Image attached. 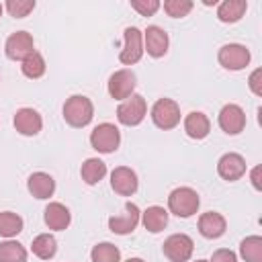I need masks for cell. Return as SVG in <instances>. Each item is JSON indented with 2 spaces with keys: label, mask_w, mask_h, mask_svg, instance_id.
I'll use <instances>...</instances> for the list:
<instances>
[{
  "label": "cell",
  "mask_w": 262,
  "mask_h": 262,
  "mask_svg": "<svg viewBox=\"0 0 262 262\" xmlns=\"http://www.w3.org/2000/svg\"><path fill=\"white\" fill-rule=\"evenodd\" d=\"M94 117L92 100L84 94H74L63 104V119L72 127H86Z\"/></svg>",
  "instance_id": "1"
},
{
  "label": "cell",
  "mask_w": 262,
  "mask_h": 262,
  "mask_svg": "<svg viewBox=\"0 0 262 262\" xmlns=\"http://www.w3.org/2000/svg\"><path fill=\"white\" fill-rule=\"evenodd\" d=\"M199 205H201V199H199L196 190L190 188V186L174 188L170 192V196H168V209L176 217H190V215H194L199 211Z\"/></svg>",
  "instance_id": "2"
},
{
  "label": "cell",
  "mask_w": 262,
  "mask_h": 262,
  "mask_svg": "<svg viewBox=\"0 0 262 262\" xmlns=\"http://www.w3.org/2000/svg\"><path fill=\"white\" fill-rule=\"evenodd\" d=\"M145 113H147V104H145V98L141 94H131L129 98H125L119 108H117V119L119 123L127 125V127H135L139 125L143 119H145Z\"/></svg>",
  "instance_id": "3"
},
{
  "label": "cell",
  "mask_w": 262,
  "mask_h": 262,
  "mask_svg": "<svg viewBox=\"0 0 262 262\" xmlns=\"http://www.w3.org/2000/svg\"><path fill=\"white\" fill-rule=\"evenodd\" d=\"M151 121L156 127L168 131L180 123V106L172 98H160L151 106Z\"/></svg>",
  "instance_id": "4"
},
{
  "label": "cell",
  "mask_w": 262,
  "mask_h": 262,
  "mask_svg": "<svg viewBox=\"0 0 262 262\" xmlns=\"http://www.w3.org/2000/svg\"><path fill=\"white\" fill-rule=\"evenodd\" d=\"M121 143V133L113 123H100L90 133V145L100 154H113Z\"/></svg>",
  "instance_id": "5"
},
{
  "label": "cell",
  "mask_w": 262,
  "mask_h": 262,
  "mask_svg": "<svg viewBox=\"0 0 262 262\" xmlns=\"http://www.w3.org/2000/svg\"><path fill=\"white\" fill-rule=\"evenodd\" d=\"M162 250H164V256H166L170 262H186V260H190V256H192L194 242H192L186 233H174V235H170V237L164 242Z\"/></svg>",
  "instance_id": "6"
},
{
  "label": "cell",
  "mask_w": 262,
  "mask_h": 262,
  "mask_svg": "<svg viewBox=\"0 0 262 262\" xmlns=\"http://www.w3.org/2000/svg\"><path fill=\"white\" fill-rule=\"evenodd\" d=\"M123 33H125V45L119 53V61L125 66H133L143 55V35L137 27H127Z\"/></svg>",
  "instance_id": "7"
},
{
  "label": "cell",
  "mask_w": 262,
  "mask_h": 262,
  "mask_svg": "<svg viewBox=\"0 0 262 262\" xmlns=\"http://www.w3.org/2000/svg\"><path fill=\"white\" fill-rule=\"evenodd\" d=\"M217 59L225 70L235 72V70H244L250 63V51L239 43H227L219 49Z\"/></svg>",
  "instance_id": "8"
},
{
  "label": "cell",
  "mask_w": 262,
  "mask_h": 262,
  "mask_svg": "<svg viewBox=\"0 0 262 262\" xmlns=\"http://www.w3.org/2000/svg\"><path fill=\"white\" fill-rule=\"evenodd\" d=\"M4 51H6V57H8V59L23 61L27 55H31V53L35 51V43H33L31 33H27V31H16V33H12V35L6 39Z\"/></svg>",
  "instance_id": "9"
},
{
  "label": "cell",
  "mask_w": 262,
  "mask_h": 262,
  "mask_svg": "<svg viewBox=\"0 0 262 262\" xmlns=\"http://www.w3.org/2000/svg\"><path fill=\"white\" fill-rule=\"evenodd\" d=\"M135 84H137V78L131 70H117L108 78V94L115 100H125L133 94Z\"/></svg>",
  "instance_id": "10"
},
{
  "label": "cell",
  "mask_w": 262,
  "mask_h": 262,
  "mask_svg": "<svg viewBox=\"0 0 262 262\" xmlns=\"http://www.w3.org/2000/svg\"><path fill=\"white\" fill-rule=\"evenodd\" d=\"M139 219H141L139 207H137L135 203H127L123 215H115V217L108 219V229H111L113 233L127 235V233H131V231L139 225Z\"/></svg>",
  "instance_id": "11"
},
{
  "label": "cell",
  "mask_w": 262,
  "mask_h": 262,
  "mask_svg": "<svg viewBox=\"0 0 262 262\" xmlns=\"http://www.w3.org/2000/svg\"><path fill=\"white\" fill-rule=\"evenodd\" d=\"M217 174L227 182H235L246 174V160L233 151L223 154L217 162Z\"/></svg>",
  "instance_id": "12"
},
{
  "label": "cell",
  "mask_w": 262,
  "mask_h": 262,
  "mask_svg": "<svg viewBox=\"0 0 262 262\" xmlns=\"http://www.w3.org/2000/svg\"><path fill=\"white\" fill-rule=\"evenodd\" d=\"M111 186L117 194L121 196H131L137 186H139V180H137V174L127 168V166H119L111 172Z\"/></svg>",
  "instance_id": "13"
},
{
  "label": "cell",
  "mask_w": 262,
  "mask_h": 262,
  "mask_svg": "<svg viewBox=\"0 0 262 262\" xmlns=\"http://www.w3.org/2000/svg\"><path fill=\"white\" fill-rule=\"evenodd\" d=\"M219 127L227 135H237L246 127V113L237 104H225L219 113Z\"/></svg>",
  "instance_id": "14"
},
{
  "label": "cell",
  "mask_w": 262,
  "mask_h": 262,
  "mask_svg": "<svg viewBox=\"0 0 262 262\" xmlns=\"http://www.w3.org/2000/svg\"><path fill=\"white\" fill-rule=\"evenodd\" d=\"M43 127V119L41 115L35 111V108H18L16 115H14V129L20 133V135H27V137H33L41 131Z\"/></svg>",
  "instance_id": "15"
},
{
  "label": "cell",
  "mask_w": 262,
  "mask_h": 262,
  "mask_svg": "<svg viewBox=\"0 0 262 262\" xmlns=\"http://www.w3.org/2000/svg\"><path fill=\"white\" fill-rule=\"evenodd\" d=\"M227 229V221L221 213L217 211H207L199 217V231L203 237L207 239H215V237H221Z\"/></svg>",
  "instance_id": "16"
},
{
  "label": "cell",
  "mask_w": 262,
  "mask_h": 262,
  "mask_svg": "<svg viewBox=\"0 0 262 262\" xmlns=\"http://www.w3.org/2000/svg\"><path fill=\"white\" fill-rule=\"evenodd\" d=\"M143 39H145L143 51H147L151 57H162V55H166V51H168V33H166L162 27L149 25V27L145 29Z\"/></svg>",
  "instance_id": "17"
},
{
  "label": "cell",
  "mask_w": 262,
  "mask_h": 262,
  "mask_svg": "<svg viewBox=\"0 0 262 262\" xmlns=\"http://www.w3.org/2000/svg\"><path fill=\"white\" fill-rule=\"evenodd\" d=\"M27 188L35 199H49L55 192V180L47 172H33L27 180Z\"/></svg>",
  "instance_id": "18"
},
{
  "label": "cell",
  "mask_w": 262,
  "mask_h": 262,
  "mask_svg": "<svg viewBox=\"0 0 262 262\" xmlns=\"http://www.w3.org/2000/svg\"><path fill=\"white\" fill-rule=\"evenodd\" d=\"M43 219H45V225L53 231H63L70 221H72V215H70V209L61 203H49L45 207V213H43Z\"/></svg>",
  "instance_id": "19"
},
{
  "label": "cell",
  "mask_w": 262,
  "mask_h": 262,
  "mask_svg": "<svg viewBox=\"0 0 262 262\" xmlns=\"http://www.w3.org/2000/svg\"><path fill=\"white\" fill-rule=\"evenodd\" d=\"M184 131L190 139H205L211 131V121L205 113L201 111H192L186 115L184 119Z\"/></svg>",
  "instance_id": "20"
},
{
  "label": "cell",
  "mask_w": 262,
  "mask_h": 262,
  "mask_svg": "<svg viewBox=\"0 0 262 262\" xmlns=\"http://www.w3.org/2000/svg\"><path fill=\"white\" fill-rule=\"evenodd\" d=\"M141 221H143V225H145L147 231L160 233V231L168 225V211H166L164 207L151 205V207H147V209L141 213Z\"/></svg>",
  "instance_id": "21"
},
{
  "label": "cell",
  "mask_w": 262,
  "mask_h": 262,
  "mask_svg": "<svg viewBox=\"0 0 262 262\" xmlns=\"http://www.w3.org/2000/svg\"><path fill=\"white\" fill-rule=\"evenodd\" d=\"M246 10H248L246 0H223L217 8V18L221 23H237Z\"/></svg>",
  "instance_id": "22"
},
{
  "label": "cell",
  "mask_w": 262,
  "mask_h": 262,
  "mask_svg": "<svg viewBox=\"0 0 262 262\" xmlns=\"http://www.w3.org/2000/svg\"><path fill=\"white\" fill-rule=\"evenodd\" d=\"M80 176L86 184H98L106 176V164L98 158H88L80 168Z\"/></svg>",
  "instance_id": "23"
},
{
  "label": "cell",
  "mask_w": 262,
  "mask_h": 262,
  "mask_svg": "<svg viewBox=\"0 0 262 262\" xmlns=\"http://www.w3.org/2000/svg\"><path fill=\"white\" fill-rule=\"evenodd\" d=\"M31 250H33V254H35L37 258L49 260V258H53L55 252H57V242H55V237H53L51 233H39V235L33 239Z\"/></svg>",
  "instance_id": "24"
},
{
  "label": "cell",
  "mask_w": 262,
  "mask_h": 262,
  "mask_svg": "<svg viewBox=\"0 0 262 262\" xmlns=\"http://www.w3.org/2000/svg\"><path fill=\"white\" fill-rule=\"evenodd\" d=\"M239 256L246 262H262V237L260 235H248L239 244Z\"/></svg>",
  "instance_id": "25"
},
{
  "label": "cell",
  "mask_w": 262,
  "mask_h": 262,
  "mask_svg": "<svg viewBox=\"0 0 262 262\" xmlns=\"http://www.w3.org/2000/svg\"><path fill=\"white\" fill-rule=\"evenodd\" d=\"M23 217L12 213V211H2L0 213V235L2 237H14L23 231Z\"/></svg>",
  "instance_id": "26"
},
{
  "label": "cell",
  "mask_w": 262,
  "mask_h": 262,
  "mask_svg": "<svg viewBox=\"0 0 262 262\" xmlns=\"http://www.w3.org/2000/svg\"><path fill=\"white\" fill-rule=\"evenodd\" d=\"M0 262H27V250L23 244L14 239H6L0 244Z\"/></svg>",
  "instance_id": "27"
},
{
  "label": "cell",
  "mask_w": 262,
  "mask_h": 262,
  "mask_svg": "<svg viewBox=\"0 0 262 262\" xmlns=\"http://www.w3.org/2000/svg\"><path fill=\"white\" fill-rule=\"evenodd\" d=\"M20 63H23V66H20L23 74H25L27 78H31V80H37V78H41V76L45 74V59H43V55H41L39 51H33V53L27 55Z\"/></svg>",
  "instance_id": "28"
},
{
  "label": "cell",
  "mask_w": 262,
  "mask_h": 262,
  "mask_svg": "<svg viewBox=\"0 0 262 262\" xmlns=\"http://www.w3.org/2000/svg\"><path fill=\"white\" fill-rule=\"evenodd\" d=\"M92 262H121V252L111 242H100L90 252Z\"/></svg>",
  "instance_id": "29"
},
{
  "label": "cell",
  "mask_w": 262,
  "mask_h": 262,
  "mask_svg": "<svg viewBox=\"0 0 262 262\" xmlns=\"http://www.w3.org/2000/svg\"><path fill=\"white\" fill-rule=\"evenodd\" d=\"M164 10H166L168 16L180 18V16H186L192 10V2L190 0H166L164 2Z\"/></svg>",
  "instance_id": "30"
},
{
  "label": "cell",
  "mask_w": 262,
  "mask_h": 262,
  "mask_svg": "<svg viewBox=\"0 0 262 262\" xmlns=\"http://www.w3.org/2000/svg\"><path fill=\"white\" fill-rule=\"evenodd\" d=\"M6 10L14 18H25L29 12L35 10V0H8L6 2Z\"/></svg>",
  "instance_id": "31"
},
{
  "label": "cell",
  "mask_w": 262,
  "mask_h": 262,
  "mask_svg": "<svg viewBox=\"0 0 262 262\" xmlns=\"http://www.w3.org/2000/svg\"><path fill=\"white\" fill-rule=\"evenodd\" d=\"M131 8L137 10L141 16H154L160 10L158 0H131Z\"/></svg>",
  "instance_id": "32"
},
{
  "label": "cell",
  "mask_w": 262,
  "mask_h": 262,
  "mask_svg": "<svg viewBox=\"0 0 262 262\" xmlns=\"http://www.w3.org/2000/svg\"><path fill=\"white\" fill-rule=\"evenodd\" d=\"M209 262H237V256H235V252H231L227 248H221V250H215L213 252V256H211Z\"/></svg>",
  "instance_id": "33"
},
{
  "label": "cell",
  "mask_w": 262,
  "mask_h": 262,
  "mask_svg": "<svg viewBox=\"0 0 262 262\" xmlns=\"http://www.w3.org/2000/svg\"><path fill=\"white\" fill-rule=\"evenodd\" d=\"M260 78H262V70L258 68V70H254V72L250 74V80H248L250 90H252L256 96H262V84H260Z\"/></svg>",
  "instance_id": "34"
},
{
  "label": "cell",
  "mask_w": 262,
  "mask_h": 262,
  "mask_svg": "<svg viewBox=\"0 0 262 262\" xmlns=\"http://www.w3.org/2000/svg\"><path fill=\"white\" fill-rule=\"evenodd\" d=\"M252 184H254V188L256 190H260V166H256L254 170H252Z\"/></svg>",
  "instance_id": "35"
},
{
  "label": "cell",
  "mask_w": 262,
  "mask_h": 262,
  "mask_svg": "<svg viewBox=\"0 0 262 262\" xmlns=\"http://www.w3.org/2000/svg\"><path fill=\"white\" fill-rule=\"evenodd\" d=\"M125 262H143L141 258H129V260H125Z\"/></svg>",
  "instance_id": "36"
},
{
  "label": "cell",
  "mask_w": 262,
  "mask_h": 262,
  "mask_svg": "<svg viewBox=\"0 0 262 262\" xmlns=\"http://www.w3.org/2000/svg\"><path fill=\"white\" fill-rule=\"evenodd\" d=\"M0 16H2V4H0Z\"/></svg>",
  "instance_id": "37"
},
{
  "label": "cell",
  "mask_w": 262,
  "mask_h": 262,
  "mask_svg": "<svg viewBox=\"0 0 262 262\" xmlns=\"http://www.w3.org/2000/svg\"><path fill=\"white\" fill-rule=\"evenodd\" d=\"M196 262H209V260H196Z\"/></svg>",
  "instance_id": "38"
}]
</instances>
